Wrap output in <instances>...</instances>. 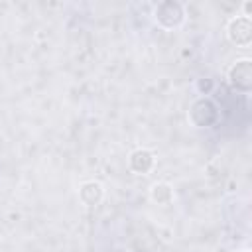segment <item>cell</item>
Listing matches in <instances>:
<instances>
[{
	"label": "cell",
	"mask_w": 252,
	"mask_h": 252,
	"mask_svg": "<svg viewBox=\"0 0 252 252\" xmlns=\"http://www.w3.org/2000/svg\"><path fill=\"white\" fill-rule=\"evenodd\" d=\"M228 39L240 47H248L252 39V26L248 16H236L228 24Z\"/></svg>",
	"instance_id": "6da1fadb"
},
{
	"label": "cell",
	"mask_w": 252,
	"mask_h": 252,
	"mask_svg": "<svg viewBox=\"0 0 252 252\" xmlns=\"http://www.w3.org/2000/svg\"><path fill=\"white\" fill-rule=\"evenodd\" d=\"M228 81L236 91L246 93L252 83V69H250V59H240L236 61L230 71H228Z\"/></svg>",
	"instance_id": "7a4b0ae2"
},
{
	"label": "cell",
	"mask_w": 252,
	"mask_h": 252,
	"mask_svg": "<svg viewBox=\"0 0 252 252\" xmlns=\"http://www.w3.org/2000/svg\"><path fill=\"white\" fill-rule=\"evenodd\" d=\"M156 159H154V154L150 150H136L132 156H130V167L136 171V173H142L146 175L152 167H154Z\"/></svg>",
	"instance_id": "3957f363"
},
{
	"label": "cell",
	"mask_w": 252,
	"mask_h": 252,
	"mask_svg": "<svg viewBox=\"0 0 252 252\" xmlns=\"http://www.w3.org/2000/svg\"><path fill=\"white\" fill-rule=\"evenodd\" d=\"M79 197L85 205H96L102 199V185L98 181H87L79 189Z\"/></svg>",
	"instance_id": "277c9868"
},
{
	"label": "cell",
	"mask_w": 252,
	"mask_h": 252,
	"mask_svg": "<svg viewBox=\"0 0 252 252\" xmlns=\"http://www.w3.org/2000/svg\"><path fill=\"white\" fill-rule=\"evenodd\" d=\"M165 6H167V14H161V12H158L156 10V22L158 24H163L165 22V18L169 20L167 22V28H175V26H179L181 22H183V8L179 6V4H173V2H165Z\"/></svg>",
	"instance_id": "5b68a950"
},
{
	"label": "cell",
	"mask_w": 252,
	"mask_h": 252,
	"mask_svg": "<svg viewBox=\"0 0 252 252\" xmlns=\"http://www.w3.org/2000/svg\"><path fill=\"white\" fill-rule=\"evenodd\" d=\"M150 195H152V199H154L156 203L165 205V203H169V201L173 199V189H171V185H167V183H154L152 189H150Z\"/></svg>",
	"instance_id": "8992f818"
},
{
	"label": "cell",
	"mask_w": 252,
	"mask_h": 252,
	"mask_svg": "<svg viewBox=\"0 0 252 252\" xmlns=\"http://www.w3.org/2000/svg\"><path fill=\"white\" fill-rule=\"evenodd\" d=\"M236 252H248V250H236Z\"/></svg>",
	"instance_id": "52a82bcc"
}]
</instances>
